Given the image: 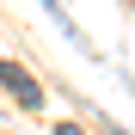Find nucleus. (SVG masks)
<instances>
[{
    "label": "nucleus",
    "instance_id": "1",
    "mask_svg": "<svg viewBox=\"0 0 135 135\" xmlns=\"http://www.w3.org/2000/svg\"><path fill=\"white\" fill-rule=\"evenodd\" d=\"M0 86H6V92H12L18 104H43V92H37V80H31L25 68H18V61H0Z\"/></svg>",
    "mask_w": 135,
    "mask_h": 135
},
{
    "label": "nucleus",
    "instance_id": "2",
    "mask_svg": "<svg viewBox=\"0 0 135 135\" xmlns=\"http://www.w3.org/2000/svg\"><path fill=\"white\" fill-rule=\"evenodd\" d=\"M55 135H80V129H74V123H61V129H55Z\"/></svg>",
    "mask_w": 135,
    "mask_h": 135
}]
</instances>
